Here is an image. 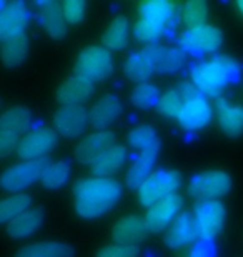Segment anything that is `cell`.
Listing matches in <instances>:
<instances>
[{"label":"cell","instance_id":"cell-17","mask_svg":"<svg viewBox=\"0 0 243 257\" xmlns=\"http://www.w3.org/2000/svg\"><path fill=\"white\" fill-rule=\"evenodd\" d=\"M211 120V107L203 95L196 94L183 104L178 115V124L185 131H198Z\"/></svg>","mask_w":243,"mask_h":257},{"label":"cell","instance_id":"cell-13","mask_svg":"<svg viewBox=\"0 0 243 257\" xmlns=\"http://www.w3.org/2000/svg\"><path fill=\"white\" fill-rule=\"evenodd\" d=\"M29 24V9L24 2H7L0 10V39L2 42L24 34Z\"/></svg>","mask_w":243,"mask_h":257},{"label":"cell","instance_id":"cell-38","mask_svg":"<svg viewBox=\"0 0 243 257\" xmlns=\"http://www.w3.org/2000/svg\"><path fill=\"white\" fill-rule=\"evenodd\" d=\"M62 10H64L67 22L79 24L85 17L87 2H84V0H67V2L62 4Z\"/></svg>","mask_w":243,"mask_h":257},{"label":"cell","instance_id":"cell-7","mask_svg":"<svg viewBox=\"0 0 243 257\" xmlns=\"http://www.w3.org/2000/svg\"><path fill=\"white\" fill-rule=\"evenodd\" d=\"M47 159H39V161H24L12 166L4 172L2 176V187L7 192H20L24 189L30 187L37 181H42V176L47 169Z\"/></svg>","mask_w":243,"mask_h":257},{"label":"cell","instance_id":"cell-32","mask_svg":"<svg viewBox=\"0 0 243 257\" xmlns=\"http://www.w3.org/2000/svg\"><path fill=\"white\" fill-rule=\"evenodd\" d=\"M128 146L137 149L140 152L145 151H160V141L157 137V132L150 125H140L128 134L127 137Z\"/></svg>","mask_w":243,"mask_h":257},{"label":"cell","instance_id":"cell-20","mask_svg":"<svg viewBox=\"0 0 243 257\" xmlns=\"http://www.w3.org/2000/svg\"><path fill=\"white\" fill-rule=\"evenodd\" d=\"M122 114V104L113 94H107L100 97L90 110V125L98 132L105 131L112 125Z\"/></svg>","mask_w":243,"mask_h":257},{"label":"cell","instance_id":"cell-28","mask_svg":"<svg viewBox=\"0 0 243 257\" xmlns=\"http://www.w3.org/2000/svg\"><path fill=\"white\" fill-rule=\"evenodd\" d=\"M153 72H155L153 64L145 50L130 55V57L125 60V64H123V74L132 82L147 84V80L152 77Z\"/></svg>","mask_w":243,"mask_h":257},{"label":"cell","instance_id":"cell-10","mask_svg":"<svg viewBox=\"0 0 243 257\" xmlns=\"http://www.w3.org/2000/svg\"><path fill=\"white\" fill-rule=\"evenodd\" d=\"M57 144V134L49 127H40L29 132L17 147V154L24 161H39L44 159Z\"/></svg>","mask_w":243,"mask_h":257},{"label":"cell","instance_id":"cell-3","mask_svg":"<svg viewBox=\"0 0 243 257\" xmlns=\"http://www.w3.org/2000/svg\"><path fill=\"white\" fill-rule=\"evenodd\" d=\"M32 122V114L27 107L15 105L5 110L0 119V156L7 157L19 147L20 141L27 136V128Z\"/></svg>","mask_w":243,"mask_h":257},{"label":"cell","instance_id":"cell-9","mask_svg":"<svg viewBox=\"0 0 243 257\" xmlns=\"http://www.w3.org/2000/svg\"><path fill=\"white\" fill-rule=\"evenodd\" d=\"M193 214L200 237L203 240H211L223 229L226 210L220 200H200L195 205Z\"/></svg>","mask_w":243,"mask_h":257},{"label":"cell","instance_id":"cell-14","mask_svg":"<svg viewBox=\"0 0 243 257\" xmlns=\"http://www.w3.org/2000/svg\"><path fill=\"white\" fill-rule=\"evenodd\" d=\"M115 146V134L102 131L90 134V136L84 137L75 147V159L80 164H94L98 161L108 149Z\"/></svg>","mask_w":243,"mask_h":257},{"label":"cell","instance_id":"cell-22","mask_svg":"<svg viewBox=\"0 0 243 257\" xmlns=\"http://www.w3.org/2000/svg\"><path fill=\"white\" fill-rule=\"evenodd\" d=\"M40 22L49 37L60 40L67 35V20L59 2H44L40 4Z\"/></svg>","mask_w":243,"mask_h":257},{"label":"cell","instance_id":"cell-29","mask_svg":"<svg viewBox=\"0 0 243 257\" xmlns=\"http://www.w3.org/2000/svg\"><path fill=\"white\" fill-rule=\"evenodd\" d=\"M130 37V25L125 17H115L102 35V42L107 49L120 50L125 49Z\"/></svg>","mask_w":243,"mask_h":257},{"label":"cell","instance_id":"cell-6","mask_svg":"<svg viewBox=\"0 0 243 257\" xmlns=\"http://www.w3.org/2000/svg\"><path fill=\"white\" fill-rule=\"evenodd\" d=\"M180 184H182V179L173 171L152 172V176L138 189V200H140L143 207L150 209L153 204L175 194V191L180 187Z\"/></svg>","mask_w":243,"mask_h":257},{"label":"cell","instance_id":"cell-19","mask_svg":"<svg viewBox=\"0 0 243 257\" xmlns=\"http://www.w3.org/2000/svg\"><path fill=\"white\" fill-rule=\"evenodd\" d=\"M94 92V84L80 75L69 77L57 90V100L62 105H82Z\"/></svg>","mask_w":243,"mask_h":257},{"label":"cell","instance_id":"cell-11","mask_svg":"<svg viewBox=\"0 0 243 257\" xmlns=\"http://www.w3.org/2000/svg\"><path fill=\"white\" fill-rule=\"evenodd\" d=\"M90 124V112L82 105H64L57 110L54 125L64 137H79Z\"/></svg>","mask_w":243,"mask_h":257},{"label":"cell","instance_id":"cell-26","mask_svg":"<svg viewBox=\"0 0 243 257\" xmlns=\"http://www.w3.org/2000/svg\"><path fill=\"white\" fill-rule=\"evenodd\" d=\"M75 252L69 244L57 240H44V242L29 244L19 249L15 257H74Z\"/></svg>","mask_w":243,"mask_h":257},{"label":"cell","instance_id":"cell-27","mask_svg":"<svg viewBox=\"0 0 243 257\" xmlns=\"http://www.w3.org/2000/svg\"><path fill=\"white\" fill-rule=\"evenodd\" d=\"M127 159V147L113 146L112 149L103 154V156L90 166V172L97 177H108L115 174L123 166Z\"/></svg>","mask_w":243,"mask_h":257},{"label":"cell","instance_id":"cell-23","mask_svg":"<svg viewBox=\"0 0 243 257\" xmlns=\"http://www.w3.org/2000/svg\"><path fill=\"white\" fill-rule=\"evenodd\" d=\"M175 4L167 0H153V2H142L138 5V14L142 20H147L158 29H165L172 22L175 15Z\"/></svg>","mask_w":243,"mask_h":257},{"label":"cell","instance_id":"cell-33","mask_svg":"<svg viewBox=\"0 0 243 257\" xmlns=\"http://www.w3.org/2000/svg\"><path fill=\"white\" fill-rule=\"evenodd\" d=\"M182 19L183 24L190 29H196L205 25V20L208 17V5L203 0H192L182 5Z\"/></svg>","mask_w":243,"mask_h":257},{"label":"cell","instance_id":"cell-5","mask_svg":"<svg viewBox=\"0 0 243 257\" xmlns=\"http://www.w3.org/2000/svg\"><path fill=\"white\" fill-rule=\"evenodd\" d=\"M231 189V179L223 171H206L196 174L188 184V194L200 200H218Z\"/></svg>","mask_w":243,"mask_h":257},{"label":"cell","instance_id":"cell-37","mask_svg":"<svg viewBox=\"0 0 243 257\" xmlns=\"http://www.w3.org/2000/svg\"><path fill=\"white\" fill-rule=\"evenodd\" d=\"M133 35H135V39L138 42H143V44H153L155 40H157L160 35H162V29L155 27L147 20H138L135 24V27H133Z\"/></svg>","mask_w":243,"mask_h":257},{"label":"cell","instance_id":"cell-31","mask_svg":"<svg viewBox=\"0 0 243 257\" xmlns=\"http://www.w3.org/2000/svg\"><path fill=\"white\" fill-rule=\"evenodd\" d=\"M30 204H32V197L29 194H14L12 197L4 199L0 204V220L7 225L10 220L27 212Z\"/></svg>","mask_w":243,"mask_h":257},{"label":"cell","instance_id":"cell-34","mask_svg":"<svg viewBox=\"0 0 243 257\" xmlns=\"http://www.w3.org/2000/svg\"><path fill=\"white\" fill-rule=\"evenodd\" d=\"M160 92L155 85L152 84H138L135 89L132 90V95H130V100L132 104L138 107V109H152V107L158 105L160 102Z\"/></svg>","mask_w":243,"mask_h":257},{"label":"cell","instance_id":"cell-4","mask_svg":"<svg viewBox=\"0 0 243 257\" xmlns=\"http://www.w3.org/2000/svg\"><path fill=\"white\" fill-rule=\"evenodd\" d=\"M113 72V59L110 52L105 47L90 45L84 49L75 62V75H80L84 79L94 82H102L107 77H110Z\"/></svg>","mask_w":243,"mask_h":257},{"label":"cell","instance_id":"cell-40","mask_svg":"<svg viewBox=\"0 0 243 257\" xmlns=\"http://www.w3.org/2000/svg\"><path fill=\"white\" fill-rule=\"evenodd\" d=\"M188 257H213V247H211L210 240H201L192 252H190Z\"/></svg>","mask_w":243,"mask_h":257},{"label":"cell","instance_id":"cell-2","mask_svg":"<svg viewBox=\"0 0 243 257\" xmlns=\"http://www.w3.org/2000/svg\"><path fill=\"white\" fill-rule=\"evenodd\" d=\"M190 75L195 84V89L200 94L218 95L230 82H235L240 77V67L235 60L225 55H218L206 62L196 64L190 69Z\"/></svg>","mask_w":243,"mask_h":257},{"label":"cell","instance_id":"cell-41","mask_svg":"<svg viewBox=\"0 0 243 257\" xmlns=\"http://www.w3.org/2000/svg\"><path fill=\"white\" fill-rule=\"evenodd\" d=\"M236 9H238V12L243 15V0H238V2H236Z\"/></svg>","mask_w":243,"mask_h":257},{"label":"cell","instance_id":"cell-1","mask_svg":"<svg viewBox=\"0 0 243 257\" xmlns=\"http://www.w3.org/2000/svg\"><path fill=\"white\" fill-rule=\"evenodd\" d=\"M75 210L84 219H97L117 205L122 186L110 177L82 179L75 184Z\"/></svg>","mask_w":243,"mask_h":257},{"label":"cell","instance_id":"cell-15","mask_svg":"<svg viewBox=\"0 0 243 257\" xmlns=\"http://www.w3.org/2000/svg\"><path fill=\"white\" fill-rule=\"evenodd\" d=\"M196 237H200L198 225H196V219L193 212L180 214L173 224L165 230V244L170 249H180L183 245L193 242Z\"/></svg>","mask_w":243,"mask_h":257},{"label":"cell","instance_id":"cell-39","mask_svg":"<svg viewBox=\"0 0 243 257\" xmlns=\"http://www.w3.org/2000/svg\"><path fill=\"white\" fill-rule=\"evenodd\" d=\"M137 255H138L137 245H125V244L105 245L97 254V257H137Z\"/></svg>","mask_w":243,"mask_h":257},{"label":"cell","instance_id":"cell-24","mask_svg":"<svg viewBox=\"0 0 243 257\" xmlns=\"http://www.w3.org/2000/svg\"><path fill=\"white\" fill-rule=\"evenodd\" d=\"M220 128L228 137H240L243 134V105H233L221 100L216 105Z\"/></svg>","mask_w":243,"mask_h":257},{"label":"cell","instance_id":"cell-16","mask_svg":"<svg viewBox=\"0 0 243 257\" xmlns=\"http://www.w3.org/2000/svg\"><path fill=\"white\" fill-rule=\"evenodd\" d=\"M150 232L145 217L142 215H125L112 229V239L115 244L137 245L147 237Z\"/></svg>","mask_w":243,"mask_h":257},{"label":"cell","instance_id":"cell-21","mask_svg":"<svg viewBox=\"0 0 243 257\" xmlns=\"http://www.w3.org/2000/svg\"><path fill=\"white\" fill-rule=\"evenodd\" d=\"M45 210L42 207L29 209L27 212L20 214L19 217L10 220L7 224V234L12 239H25L32 235L35 230H39L40 225L44 224Z\"/></svg>","mask_w":243,"mask_h":257},{"label":"cell","instance_id":"cell-25","mask_svg":"<svg viewBox=\"0 0 243 257\" xmlns=\"http://www.w3.org/2000/svg\"><path fill=\"white\" fill-rule=\"evenodd\" d=\"M157 154L158 151H145L138 154L125 176L127 187L140 189L143 186V182L152 176V167L155 164V159H157Z\"/></svg>","mask_w":243,"mask_h":257},{"label":"cell","instance_id":"cell-12","mask_svg":"<svg viewBox=\"0 0 243 257\" xmlns=\"http://www.w3.org/2000/svg\"><path fill=\"white\" fill-rule=\"evenodd\" d=\"M180 209H182V197L178 194H172L162 199L160 202L153 204L145 215L148 229L152 232H160V230L168 229L173 224V220L180 215Z\"/></svg>","mask_w":243,"mask_h":257},{"label":"cell","instance_id":"cell-30","mask_svg":"<svg viewBox=\"0 0 243 257\" xmlns=\"http://www.w3.org/2000/svg\"><path fill=\"white\" fill-rule=\"evenodd\" d=\"M29 37L25 34L2 42V62L5 67H17L27 59Z\"/></svg>","mask_w":243,"mask_h":257},{"label":"cell","instance_id":"cell-35","mask_svg":"<svg viewBox=\"0 0 243 257\" xmlns=\"http://www.w3.org/2000/svg\"><path fill=\"white\" fill-rule=\"evenodd\" d=\"M70 167L65 162H54L49 164L42 176V186L45 189H59L64 187L69 182Z\"/></svg>","mask_w":243,"mask_h":257},{"label":"cell","instance_id":"cell-18","mask_svg":"<svg viewBox=\"0 0 243 257\" xmlns=\"http://www.w3.org/2000/svg\"><path fill=\"white\" fill-rule=\"evenodd\" d=\"M145 52L152 60L155 72H160V74H173V72L182 69L185 62H187V54H185V50L180 49L150 45V47L145 49Z\"/></svg>","mask_w":243,"mask_h":257},{"label":"cell","instance_id":"cell-36","mask_svg":"<svg viewBox=\"0 0 243 257\" xmlns=\"http://www.w3.org/2000/svg\"><path fill=\"white\" fill-rule=\"evenodd\" d=\"M185 97L182 95V92L178 89H173V90H167L165 94L162 95V99H160L157 109L162 115L165 117H170V119H173V117L180 115V112L183 109V104H185Z\"/></svg>","mask_w":243,"mask_h":257},{"label":"cell","instance_id":"cell-8","mask_svg":"<svg viewBox=\"0 0 243 257\" xmlns=\"http://www.w3.org/2000/svg\"><path fill=\"white\" fill-rule=\"evenodd\" d=\"M178 44L185 52L192 54H215L221 49L223 34L213 25H201V27L190 29L180 35Z\"/></svg>","mask_w":243,"mask_h":257}]
</instances>
